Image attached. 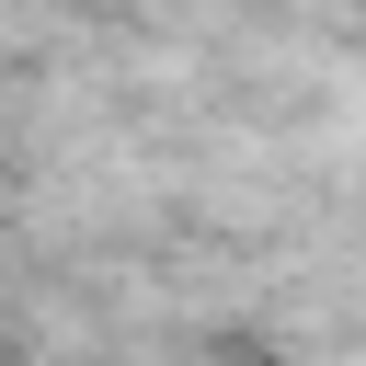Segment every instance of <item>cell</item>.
<instances>
[]
</instances>
